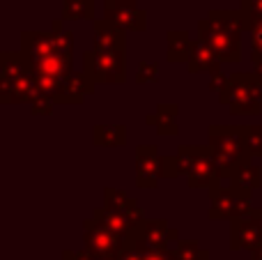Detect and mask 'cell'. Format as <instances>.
<instances>
[{
  "label": "cell",
  "instance_id": "obj_1",
  "mask_svg": "<svg viewBox=\"0 0 262 260\" xmlns=\"http://www.w3.org/2000/svg\"><path fill=\"white\" fill-rule=\"evenodd\" d=\"M95 49L85 51L83 67L95 83H124V32L111 21H95Z\"/></svg>",
  "mask_w": 262,
  "mask_h": 260
},
{
  "label": "cell",
  "instance_id": "obj_2",
  "mask_svg": "<svg viewBox=\"0 0 262 260\" xmlns=\"http://www.w3.org/2000/svg\"><path fill=\"white\" fill-rule=\"evenodd\" d=\"M200 39L214 49L221 62H239L244 16L235 9H212L207 18L198 23Z\"/></svg>",
  "mask_w": 262,
  "mask_h": 260
},
{
  "label": "cell",
  "instance_id": "obj_3",
  "mask_svg": "<svg viewBox=\"0 0 262 260\" xmlns=\"http://www.w3.org/2000/svg\"><path fill=\"white\" fill-rule=\"evenodd\" d=\"M209 147L214 152L219 173L223 178H230V173L239 164L253 159L244 141V124H212L209 127Z\"/></svg>",
  "mask_w": 262,
  "mask_h": 260
},
{
  "label": "cell",
  "instance_id": "obj_4",
  "mask_svg": "<svg viewBox=\"0 0 262 260\" xmlns=\"http://www.w3.org/2000/svg\"><path fill=\"white\" fill-rule=\"evenodd\" d=\"M219 101L235 115H255L262 111V74H230L219 92Z\"/></svg>",
  "mask_w": 262,
  "mask_h": 260
},
{
  "label": "cell",
  "instance_id": "obj_5",
  "mask_svg": "<svg viewBox=\"0 0 262 260\" xmlns=\"http://www.w3.org/2000/svg\"><path fill=\"white\" fill-rule=\"evenodd\" d=\"M177 164H180V173L186 175L191 189H212L214 184L221 182V173H219L216 159L209 145H182L177 150Z\"/></svg>",
  "mask_w": 262,
  "mask_h": 260
},
{
  "label": "cell",
  "instance_id": "obj_6",
  "mask_svg": "<svg viewBox=\"0 0 262 260\" xmlns=\"http://www.w3.org/2000/svg\"><path fill=\"white\" fill-rule=\"evenodd\" d=\"M209 201H212V207H209V219H228L235 221L242 219V216H249L253 212V205H251V193L242 191V189L230 187H221V184H214L209 189Z\"/></svg>",
  "mask_w": 262,
  "mask_h": 260
},
{
  "label": "cell",
  "instance_id": "obj_7",
  "mask_svg": "<svg viewBox=\"0 0 262 260\" xmlns=\"http://www.w3.org/2000/svg\"><path fill=\"white\" fill-rule=\"evenodd\" d=\"M170 242H180V233H177L175 228H170L168 221L143 219L134 230H131L127 247L145 253V251H163V249H170L168 247Z\"/></svg>",
  "mask_w": 262,
  "mask_h": 260
},
{
  "label": "cell",
  "instance_id": "obj_8",
  "mask_svg": "<svg viewBox=\"0 0 262 260\" xmlns=\"http://www.w3.org/2000/svg\"><path fill=\"white\" fill-rule=\"evenodd\" d=\"M127 244L129 237L104 228L95 219L85 221V251L92 258H120Z\"/></svg>",
  "mask_w": 262,
  "mask_h": 260
},
{
  "label": "cell",
  "instance_id": "obj_9",
  "mask_svg": "<svg viewBox=\"0 0 262 260\" xmlns=\"http://www.w3.org/2000/svg\"><path fill=\"white\" fill-rule=\"evenodd\" d=\"M104 12H106V21L120 26L122 30L140 32L147 26V16L136 5V0H106Z\"/></svg>",
  "mask_w": 262,
  "mask_h": 260
},
{
  "label": "cell",
  "instance_id": "obj_10",
  "mask_svg": "<svg viewBox=\"0 0 262 260\" xmlns=\"http://www.w3.org/2000/svg\"><path fill=\"white\" fill-rule=\"evenodd\" d=\"M161 178V157H159L157 147L140 145L138 152H136V182H138V187L154 189Z\"/></svg>",
  "mask_w": 262,
  "mask_h": 260
},
{
  "label": "cell",
  "instance_id": "obj_11",
  "mask_svg": "<svg viewBox=\"0 0 262 260\" xmlns=\"http://www.w3.org/2000/svg\"><path fill=\"white\" fill-rule=\"evenodd\" d=\"M262 244V228L255 224L251 216H242V219L232 221L230 228V247L235 251L246 249V251H255Z\"/></svg>",
  "mask_w": 262,
  "mask_h": 260
},
{
  "label": "cell",
  "instance_id": "obj_12",
  "mask_svg": "<svg viewBox=\"0 0 262 260\" xmlns=\"http://www.w3.org/2000/svg\"><path fill=\"white\" fill-rule=\"evenodd\" d=\"M95 88V81L88 76L85 72L76 74L72 72L67 78H64L62 88H60V95H58V104H83L85 95Z\"/></svg>",
  "mask_w": 262,
  "mask_h": 260
},
{
  "label": "cell",
  "instance_id": "obj_13",
  "mask_svg": "<svg viewBox=\"0 0 262 260\" xmlns=\"http://www.w3.org/2000/svg\"><path fill=\"white\" fill-rule=\"evenodd\" d=\"M104 205L108 207V210H115V212H120V214H124L134 226H138L140 221L145 219L143 210L138 207V203H136L134 198H129L124 191H120V189H111V187L106 189L104 191Z\"/></svg>",
  "mask_w": 262,
  "mask_h": 260
},
{
  "label": "cell",
  "instance_id": "obj_14",
  "mask_svg": "<svg viewBox=\"0 0 262 260\" xmlns=\"http://www.w3.org/2000/svg\"><path fill=\"white\" fill-rule=\"evenodd\" d=\"M221 64L219 55L214 53V49L207 44L205 39H198L193 44V51H191L189 60H186V69L191 74H198V72H212Z\"/></svg>",
  "mask_w": 262,
  "mask_h": 260
},
{
  "label": "cell",
  "instance_id": "obj_15",
  "mask_svg": "<svg viewBox=\"0 0 262 260\" xmlns=\"http://www.w3.org/2000/svg\"><path fill=\"white\" fill-rule=\"evenodd\" d=\"M177 113H180V106L177 104H159L154 115H147L145 122L152 124L159 136H175L177 134Z\"/></svg>",
  "mask_w": 262,
  "mask_h": 260
},
{
  "label": "cell",
  "instance_id": "obj_16",
  "mask_svg": "<svg viewBox=\"0 0 262 260\" xmlns=\"http://www.w3.org/2000/svg\"><path fill=\"white\" fill-rule=\"evenodd\" d=\"M230 184L235 189H242V191H255V189L262 187V170L260 166L253 164V159L244 161V164H239L235 170L230 173Z\"/></svg>",
  "mask_w": 262,
  "mask_h": 260
},
{
  "label": "cell",
  "instance_id": "obj_17",
  "mask_svg": "<svg viewBox=\"0 0 262 260\" xmlns=\"http://www.w3.org/2000/svg\"><path fill=\"white\" fill-rule=\"evenodd\" d=\"M92 219H95L99 226H104V228L113 230V233L124 235V237H129L131 230L136 228V226L131 224V221H129L124 214H120V212H115V210H108L106 205H104V207H97V210L92 212Z\"/></svg>",
  "mask_w": 262,
  "mask_h": 260
},
{
  "label": "cell",
  "instance_id": "obj_18",
  "mask_svg": "<svg viewBox=\"0 0 262 260\" xmlns=\"http://www.w3.org/2000/svg\"><path fill=\"white\" fill-rule=\"evenodd\" d=\"M168 60L170 62H186L193 51L195 41L189 39V32L186 30H168Z\"/></svg>",
  "mask_w": 262,
  "mask_h": 260
},
{
  "label": "cell",
  "instance_id": "obj_19",
  "mask_svg": "<svg viewBox=\"0 0 262 260\" xmlns=\"http://www.w3.org/2000/svg\"><path fill=\"white\" fill-rule=\"evenodd\" d=\"M124 124H97L95 143L101 147H120L124 145Z\"/></svg>",
  "mask_w": 262,
  "mask_h": 260
},
{
  "label": "cell",
  "instance_id": "obj_20",
  "mask_svg": "<svg viewBox=\"0 0 262 260\" xmlns=\"http://www.w3.org/2000/svg\"><path fill=\"white\" fill-rule=\"evenodd\" d=\"M175 260H209V251L200 247L198 240H180L172 249Z\"/></svg>",
  "mask_w": 262,
  "mask_h": 260
},
{
  "label": "cell",
  "instance_id": "obj_21",
  "mask_svg": "<svg viewBox=\"0 0 262 260\" xmlns=\"http://www.w3.org/2000/svg\"><path fill=\"white\" fill-rule=\"evenodd\" d=\"M64 21H76V18H92L95 16V3L92 0H64Z\"/></svg>",
  "mask_w": 262,
  "mask_h": 260
},
{
  "label": "cell",
  "instance_id": "obj_22",
  "mask_svg": "<svg viewBox=\"0 0 262 260\" xmlns=\"http://www.w3.org/2000/svg\"><path fill=\"white\" fill-rule=\"evenodd\" d=\"M244 141L251 157H262V124H244Z\"/></svg>",
  "mask_w": 262,
  "mask_h": 260
},
{
  "label": "cell",
  "instance_id": "obj_23",
  "mask_svg": "<svg viewBox=\"0 0 262 260\" xmlns=\"http://www.w3.org/2000/svg\"><path fill=\"white\" fill-rule=\"evenodd\" d=\"M159 76V64L157 62H140L138 72H136V83L145 85V83H154Z\"/></svg>",
  "mask_w": 262,
  "mask_h": 260
},
{
  "label": "cell",
  "instance_id": "obj_24",
  "mask_svg": "<svg viewBox=\"0 0 262 260\" xmlns=\"http://www.w3.org/2000/svg\"><path fill=\"white\" fill-rule=\"evenodd\" d=\"M161 173L166 180L180 178V164H177V155L175 157H161Z\"/></svg>",
  "mask_w": 262,
  "mask_h": 260
},
{
  "label": "cell",
  "instance_id": "obj_25",
  "mask_svg": "<svg viewBox=\"0 0 262 260\" xmlns=\"http://www.w3.org/2000/svg\"><path fill=\"white\" fill-rule=\"evenodd\" d=\"M143 260H175L172 249H163V251H145Z\"/></svg>",
  "mask_w": 262,
  "mask_h": 260
},
{
  "label": "cell",
  "instance_id": "obj_26",
  "mask_svg": "<svg viewBox=\"0 0 262 260\" xmlns=\"http://www.w3.org/2000/svg\"><path fill=\"white\" fill-rule=\"evenodd\" d=\"M62 260H95L88 251H72V249H67V251L62 253Z\"/></svg>",
  "mask_w": 262,
  "mask_h": 260
},
{
  "label": "cell",
  "instance_id": "obj_27",
  "mask_svg": "<svg viewBox=\"0 0 262 260\" xmlns=\"http://www.w3.org/2000/svg\"><path fill=\"white\" fill-rule=\"evenodd\" d=\"M120 260H143V253L136 251V249H131V247H127L122 251V256H120Z\"/></svg>",
  "mask_w": 262,
  "mask_h": 260
},
{
  "label": "cell",
  "instance_id": "obj_28",
  "mask_svg": "<svg viewBox=\"0 0 262 260\" xmlns=\"http://www.w3.org/2000/svg\"><path fill=\"white\" fill-rule=\"evenodd\" d=\"M249 216H251V219H253L255 224H258L260 228H262V210H255V207H253V212H251Z\"/></svg>",
  "mask_w": 262,
  "mask_h": 260
},
{
  "label": "cell",
  "instance_id": "obj_29",
  "mask_svg": "<svg viewBox=\"0 0 262 260\" xmlns=\"http://www.w3.org/2000/svg\"><path fill=\"white\" fill-rule=\"evenodd\" d=\"M251 260H262V244L255 249V251H251Z\"/></svg>",
  "mask_w": 262,
  "mask_h": 260
},
{
  "label": "cell",
  "instance_id": "obj_30",
  "mask_svg": "<svg viewBox=\"0 0 262 260\" xmlns=\"http://www.w3.org/2000/svg\"><path fill=\"white\" fill-rule=\"evenodd\" d=\"M95 260H120V258H95Z\"/></svg>",
  "mask_w": 262,
  "mask_h": 260
}]
</instances>
